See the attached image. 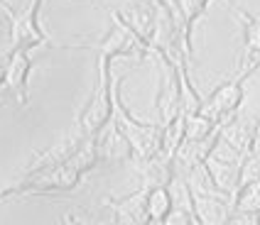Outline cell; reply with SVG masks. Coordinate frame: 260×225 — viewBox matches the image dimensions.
I'll list each match as a JSON object with an SVG mask.
<instances>
[{
	"instance_id": "11",
	"label": "cell",
	"mask_w": 260,
	"mask_h": 225,
	"mask_svg": "<svg viewBox=\"0 0 260 225\" xmlns=\"http://www.w3.org/2000/svg\"><path fill=\"white\" fill-rule=\"evenodd\" d=\"M209 0H182V10L184 15L189 17V27H191V22H194V17L204 10V5H206Z\"/></svg>"
},
{
	"instance_id": "9",
	"label": "cell",
	"mask_w": 260,
	"mask_h": 225,
	"mask_svg": "<svg viewBox=\"0 0 260 225\" xmlns=\"http://www.w3.org/2000/svg\"><path fill=\"white\" fill-rule=\"evenodd\" d=\"M241 17L246 25V59H250L253 54H260V20L248 13H241Z\"/></svg>"
},
{
	"instance_id": "3",
	"label": "cell",
	"mask_w": 260,
	"mask_h": 225,
	"mask_svg": "<svg viewBox=\"0 0 260 225\" xmlns=\"http://www.w3.org/2000/svg\"><path fill=\"white\" fill-rule=\"evenodd\" d=\"M29 71H32V59L29 52H10L8 59V69H5V81H3V91L15 93L17 103H27V81Z\"/></svg>"
},
{
	"instance_id": "4",
	"label": "cell",
	"mask_w": 260,
	"mask_h": 225,
	"mask_svg": "<svg viewBox=\"0 0 260 225\" xmlns=\"http://www.w3.org/2000/svg\"><path fill=\"white\" fill-rule=\"evenodd\" d=\"M248 79V73H243L241 79H233L229 84H223L221 88H216L209 98V110L214 115H223V113H231L241 105V98H243V81Z\"/></svg>"
},
{
	"instance_id": "2",
	"label": "cell",
	"mask_w": 260,
	"mask_h": 225,
	"mask_svg": "<svg viewBox=\"0 0 260 225\" xmlns=\"http://www.w3.org/2000/svg\"><path fill=\"white\" fill-rule=\"evenodd\" d=\"M116 105H118V103H116ZM116 127L120 130V135L128 140V144L140 157H155V152H159V149H162V135H165L162 130H165V127L145 125V123L133 120L123 105H118Z\"/></svg>"
},
{
	"instance_id": "8",
	"label": "cell",
	"mask_w": 260,
	"mask_h": 225,
	"mask_svg": "<svg viewBox=\"0 0 260 225\" xmlns=\"http://www.w3.org/2000/svg\"><path fill=\"white\" fill-rule=\"evenodd\" d=\"M236 213H248V215L260 213V181H253L241 189L236 198Z\"/></svg>"
},
{
	"instance_id": "5",
	"label": "cell",
	"mask_w": 260,
	"mask_h": 225,
	"mask_svg": "<svg viewBox=\"0 0 260 225\" xmlns=\"http://www.w3.org/2000/svg\"><path fill=\"white\" fill-rule=\"evenodd\" d=\"M113 208L123 225H145L150 218L147 215V191H138L125 201L113 203Z\"/></svg>"
},
{
	"instance_id": "6",
	"label": "cell",
	"mask_w": 260,
	"mask_h": 225,
	"mask_svg": "<svg viewBox=\"0 0 260 225\" xmlns=\"http://www.w3.org/2000/svg\"><path fill=\"white\" fill-rule=\"evenodd\" d=\"M191 198V208H194V218L202 225H221L223 220V206L218 203V198L204 196V194H194L189 191Z\"/></svg>"
},
{
	"instance_id": "1",
	"label": "cell",
	"mask_w": 260,
	"mask_h": 225,
	"mask_svg": "<svg viewBox=\"0 0 260 225\" xmlns=\"http://www.w3.org/2000/svg\"><path fill=\"white\" fill-rule=\"evenodd\" d=\"M44 0H32L22 13H10V52H32L40 44H49L47 32L40 27V10Z\"/></svg>"
},
{
	"instance_id": "10",
	"label": "cell",
	"mask_w": 260,
	"mask_h": 225,
	"mask_svg": "<svg viewBox=\"0 0 260 225\" xmlns=\"http://www.w3.org/2000/svg\"><path fill=\"white\" fill-rule=\"evenodd\" d=\"M191 211L189 208H172V211L167 213V218L162 220V225H191L194 223V213Z\"/></svg>"
},
{
	"instance_id": "7",
	"label": "cell",
	"mask_w": 260,
	"mask_h": 225,
	"mask_svg": "<svg viewBox=\"0 0 260 225\" xmlns=\"http://www.w3.org/2000/svg\"><path fill=\"white\" fill-rule=\"evenodd\" d=\"M170 211H172V196L165 186H155L152 191H147V215H150V220L162 223Z\"/></svg>"
},
{
	"instance_id": "12",
	"label": "cell",
	"mask_w": 260,
	"mask_h": 225,
	"mask_svg": "<svg viewBox=\"0 0 260 225\" xmlns=\"http://www.w3.org/2000/svg\"><path fill=\"white\" fill-rule=\"evenodd\" d=\"M0 8H3V10H5V13H8V15L13 13V10H10V8H8V3H5V0H0Z\"/></svg>"
}]
</instances>
